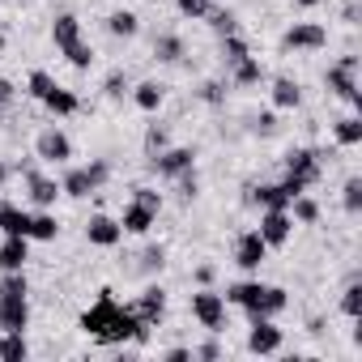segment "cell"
<instances>
[{
  "mask_svg": "<svg viewBox=\"0 0 362 362\" xmlns=\"http://www.w3.org/2000/svg\"><path fill=\"white\" fill-rule=\"evenodd\" d=\"M158 214H162V209H153V205H145V201H136V197H132V205H124L119 230H124V235H149V230H153V222H158Z\"/></svg>",
  "mask_w": 362,
  "mask_h": 362,
  "instance_id": "obj_17",
  "label": "cell"
},
{
  "mask_svg": "<svg viewBox=\"0 0 362 362\" xmlns=\"http://www.w3.org/2000/svg\"><path fill=\"white\" fill-rule=\"evenodd\" d=\"M56 235H60V222H56V214H30V226H26V239H35V243H56Z\"/></svg>",
  "mask_w": 362,
  "mask_h": 362,
  "instance_id": "obj_23",
  "label": "cell"
},
{
  "mask_svg": "<svg viewBox=\"0 0 362 362\" xmlns=\"http://www.w3.org/2000/svg\"><path fill=\"white\" fill-rule=\"evenodd\" d=\"M162 358H166V362H188V358H192V349H188V345H175V349H166Z\"/></svg>",
  "mask_w": 362,
  "mask_h": 362,
  "instance_id": "obj_46",
  "label": "cell"
},
{
  "mask_svg": "<svg viewBox=\"0 0 362 362\" xmlns=\"http://www.w3.org/2000/svg\"><path fill=\"white\" fill-rule=\"evenodd\" d=\"M175 188H179V197H184V201H197V197H201L197 166H192V170H184V175H175Z\"/></svg>",
  "mask_w": 362,
  "mask_h": 362,
  "instance_id": "obj_37",
  "label": "cell"
},
{
  "mask_svg": "<svg viewBox=\"0 0 362 362\" xmlns=\"http://www.w3.org/2000/svg\"><path fill=\"white\" fill-rule=\"evenodd\" d=\"M205 22H209V26H214L218 35H235V30H239V18H235L230 9H218V5H209Z\"/></svg>",
  "mask_w": 362,
  "mask_h": 362,
  "instance_id": "obj_34",
  "label": "cell"
},
{
  "mask_svg": "<svg viewBox=\"0 0 362 362\" xmlns=\"http://www.w3.org/2000/svg\"><path fill=\"white\" fill-rule=\"evenodd\" d=\"M60 192L73 197V201H86V197L98 192V188L90 184V170H86V166H73V170H64V179H60Z\"/></svg>",
  "mask_w": 362,
  "mask_h": 362,
  "instance_id": "obj_22",
  "label": "cell"
},
{
  "mask_svg": "<svg viewBox=\"0 0 362 362\" xmlns=\"http://www.w3.org/2000/svg\"><path fill=\"white\" fill-rule=\"evenodd\" d=\"M324 86H328V94H337L341 103H349L354 111H362V94H358V56H354V52L341 56V60L324 73Z\"/></svg>",
  "mask_w": 362,
  "mask_h": 362,
  "instance_id": "obj_6",
  "label": "cell"
},
{
  "mask_svg": "<svg viewBox=\"0 0 362 362\" xmlns=\"http://www.w3.org/2000/svg\"><path fill=\"white\" fill-rule=\"evenodd\" d=\"M86 170H90V184H94V188H103L107 179H111V162H107V158H94Z\"/></svg>",
  "mask_w": 362,
  "mask_h": 362,
  "instance_id": "obj_42",
  "label": "cell"
},
{
  "mask_svg": "<svg viewBox=\"0 0 362 362\" xmlns=\"http://www.w3.org/2000/svg\"><path fill=\"white\" fill-rule=\"evenodd\" d=\"M107 30H111L115 39H136V30H141V18H136L132 9H115V13L107 18Z\"/></svg>",
  "mask_w": 362,
  "mask_h": 362,
  "instance_id": "obj_28",
  "label": "cell"
},
{
  "mask_svg": "<svg viewBox=\"0 0 362 362\" xmlns=\"http://www.w3.org/2000/svg\"><path fill=\"white\" fill-rule=\"evenodd\" d=\"M26 94L30 98H39L52 115H77L81 111V98L73 94V90H64L52 73H43V69H35L30 77H26Z\"/></svg>",
  "mask_w": 362,
  "mask_h": 362,
  "instance_id": "obj_5",
  "label": "cell"
},
{
  "mask_svg": "<svg viewBox=\"0 0 362 362\" xmlns=\"http://www.w3.org/2000/svg\"><path fill=\"white\" fill-rule=\"evenodd\" d=\"M332 136H337V145H362V115H345V119H337L332 124Z\"/></svg>",
  "mask_w": 362,
  "mask_h": 362,
  "instance_id": "obj_30",
  "label": "cell"
},
{
  "mask_svg": "<svg viewBox=\"0 0 362 362\" xmlns=\"http://www.w3.org/2000/svg\"><path fill=\"white\" fill-rule=\"evenodd\" d=\"M192 358H205V362H218V358H222V345H218V341H201V345L192 349Z\"/></svg>",
  "mask_w": 362,
  "mask_h": 362,
  "instance_id": "obj_44",
  "label": "cell"
},
{
  "mask_svg": "<svg viewBox=\"0 0 362 362\" xmlns=\"http://www.w3.org/2000/svg\"><path fill=\"white\" fill-rule=\"evenodd\" d=\"M26 260H30V239L26 235H5L0 239V273L26 269Z\"/></svg>",
  "mask_w": 362,
  "mask_h": 362,
  "instance_id": "obj_19",
  "label": "cell"
},
{
  "mask_svg": "<svg viewBox=\"0 0 362 362\" xmlns=\"http://www.w3.org/2000/svg\"><path fill=\"white\" fill-rule=\"evenodd\" d=\"M0 358H5V362H26L30 358L26 332H0Z\"/></svg>",
  "mask_w": 362,
  "mask_h": 362,
  "instance_id": "obj_29",
  "label": "cell"
},
{
  "mask_svg": "<svg viewBox=\"0 0 362 362\" xmlns=\"http://www.w3.org/2000/svg\"><path fill=\"white\" fill-rule=\"evenodd\" d=\"M81 332H90L94 341H103V345H124V341H136V345H145L149 341V328H141L136 324V315L124 307V303H115V290H98V298L81 311Z\"/></svg>",
  "mask_w": 362,
  "mask_h": 362,
  "instance_id": "obj_1",
  "label": "cell"
},
{
  "mask_svg": "<svg viewBox=\"0 0 362 362\" xmlns=\"http://www.w3.org/2000/svg\"><path fill=\"white\" fill-rule=\"evenodd\" d=\"M0 52H5V35H0Z\"/></svg>",
  "mask_w": 362,
  "mask_h": 362,
  "instance_id": "obj_50",
  "label": "cell"
},
{
  "mask_svg": "<svg viewBox=\"0 0 362 362\" xmlns=\"http://www.w3.org/2000/svg\"><path fill=\"white\" fill-rule=\"evenodd\" d=\"M192 166H197V149L192 145H166V149L149 153V170L158 179H175V175H184Z\"/></svg>",
  "mask_w": 362,
  "mask_h": 362,
  "instance_id": "obj_7",
  "label": "cell"
},
{
  "mask_svg": "<svg viewBox=\"0 0 362 362\" xmlns=\"http://www.w3.org/2000/svg\"><path fill=\"white\" fill-rule=\"evenodd\" d=\"M286 175L298 179L303 188H315L320 175H324V153H320V149H307V145L290 149V153H286Z\"/></svg>",
  "mask_w": 362,
  "mask_h": 362,
  "instance_id": "obj_9",
  "label": "cell"
},
{
  "mask_svg": "<svg viewBox=\"0 0 362 362\" xmlns=\"http://www.w3.org/2000/svg\"><path fill=\"white\" fill-rule=\"evenodd\" d=\"M103 94H107V98H124V94H128V73H124V69L107 73V81H103Z\"/></svg>",
  "mask_w": 362,
  "mask_h": 362,
  "instance_id": "obj_40",
  "label": "cell"
},
{
  "mask_svg": "<svg viewBox=\"0 0 362 362\" xmlns=\"http://www.w3.org/2000/svg\"><path fill=\"white\" fill-rule=\"evenodd\" d=\"M22 175H26V197H30V205H39V209H52L64 192H60V179H52V175H39L30 162L22 166Z\"/></svg>",
  "mask_w": 362,
  "mask_h": 362,
  "instance_id": "obj_13",
  "label": "cell"
},
{
  "mask_svg": "<svg viewBox=\"0 0 362 362\" xmlns=\"http://www.w3.org/2000/svg\"><path fill=\"white\" fill-rule=\"evenodd\" d=\"M197 98H201V103H209V107H222V103H226V81H201Z\"/></svg>",
  "mask_w": 362,
  "mask_h": 362,
  "instance_id": "obj_38",
  "label": "cell"
},
{
  "mask_svg": "<svg viewBox=\"0 0 362 362\" xmlns=\"http://www.w3.org/2000/svg\"><path fill=\"white\" fill-rule=\"evenodd\" d=\"M222 298L243 307L247 320H277L290 307V294L281 286H264V281H235V286H226Z\"/></svg>",
  "mask_w": 362,
  "mask_h": 362,
  "instance_id": "obj_2",
  "label": "cell"
},
{
  "mask_svg": "<svg viewBox=\"0 0 362 362\" xmlns=\"http://www.w3.org/2000/svg\"><path fill=\"white\" fill-rule=\"evenodd\" d=\"M209 5H214V0H175V9L184 13V18H192V22H201L209 13Z\"/></svg>",
  "mask_w": 362,
  "mask_h": 362,
  "instance_id": "obj_41",
  "label": "cell"
},
{
  "mask_svg": "<svg viewBox=\"0 0 362 362\" xmlns=\"http://www.w3.org/2000/svg\"><path fill=\"white\" fill-rule=\"evenodd\" d=\"M214 277H218L214 264H197V286H214Z\"/></svg>",
  "mask_w": 362,
  "mask_h": 362,
  "instance_id": "obj_45",
  "label": "cell"
},
{
  "mask_svg": "<svg viewBox=\"0 0 362 362\" xmlns=\"http://www.w3.org/2000/svg\"><path fill=\"white\" fill-rule=\"evenodd\" d=\"M5 179H9V166H5V162H0V184H5Z\"/></svg>",
  "mask_w": 362,
  "mask_h": 362,
  "instance_id": "obj_49",
  "label": "cell"
},
{
  "mask_svg": "<svg viewBox=\"0 0 362 362\" xmlns=\"http://www.w3.org/2000/svg\"><path fill=\"white\" fill-rule=\"evenodd\" d=\"M269 98H273L277 111H294V107H303V86L294 77H277L273 90H269Z\"/></svg>",
  "mask_w": 362,
  "mask_h": 362,
  "instance_id": "obj_21",
  "label": "cell"
},
{
  "mask_svg": "<svg viewBox=\"0 0 362 362\" xmlns=\"http://www.w3.org/2000/svg\"><path fill=\"white\" fill-rule=\"evenodd\" d=\"M341 311H345L349 320H358V315H362V281H358V277L341 290Z\"/></svg>",
  "mask_w": 362,
  "mask_h": 362,
  "instance_id": "obj_35",
  "label": "cell"
},
{
  "mask_svg": "<svg viewBox=\"0 0 362 362\" xmlns=\"http://www.w3.org/2000/svg\"><path fill=\"white\" fill-rule=\"evenodd\" d=\"M52 43H56V52H60L73 69H90V64H94V47L86 43L81 22H77L73 13H56V22H52Z\"/></svg>",
  "mask_w": 362,
  "mask_h": 362,
  "instance_id": "obj_4",
  "label": "cell"
},
{
  "mask_svg": "<svg viewBox=\"0 0 362 362\" xmlns=\"http://www.w3.org/2000/svg\"><path fill=\"white\" fill-rule=\"evenodd\" d=\"M136 269L145 273V277H153V273H162L166 269V247H158V243H149L141 256H136Z\"/></svg>",
  "mask_w": 362,
  "mask_h": 362,
  "instance_id": "obj_33",
  "label": "cell"
},
{
  "mask_svg": "<svg viewBox=\"0 0 362 362\" xmlns=\"http://www.w3.org/2000/svg\"><path fill=\"white\" fill-rule=\"evenodd\" d=\"M243 201L256 205V209H290V192L281 184H252Z\"/></svg>",
  "mask_w": 362,
  "mask_h": 362,
  "instance_id": "obj_20",
  "label": "cell"
},
{
  "mask_svg": "<svg viewBox=\"0 0 362 362\" xmlns=\"http://www.w3.org/2000/svg\"><path fill=\"white\" fill-rule=\"evenodd\" d=\"M26 226H30V214L0 197V235H26Z\"/></svg>",
  "mask_w": 362,
  "mask_h": 362,
  "instance_id": "obj_24",
  "label": "cell"
},
{
  "mask_svg": "<svg viewBox=\"0 0 362 362\" xmlns=\"http://www.w3.org/2000/svg\"><path fill=\"white\" fill-rule=\"evenodd\" d=\"M281 47L286 52H324L328 47V30L320 22H294L286 35H281Z\"/></svg>",
  "mask_w": 362,
  "mask_h": 362,
  "instance_id": "obj_11",
  "label": "cell"
},
{
  "mask_svg": "<svg viewBox=\"0 0 362 362\" xmlns=\"http://www.w3.org/2000/svg\"><path fill=\"white\" fill-rule=\"evenodd\" d=\"M128 311L136 315L141 328H158L162 315H166V290H162V286H145V290L128 303Z\"/></svg>",
  "mask_w": 362,
  "mask_h": 362,
  "instance_id": "obj_10",
  "label": "cell"
},
{
  "mask_svg": "<svg viewBox=\"0 0 362 362\" xmlns=\"http://www.w3.org/2000/svg\"><path fill=\"white\" fill-rule=\"evenodd\" d=\"M30 328V281L26 269L0 273V332H26Z\"/></svg>",
  "mask_w": 362,
  "mask_h": 362,
  "instance_id": "obj_3",
  "label": "cell"
},
{
  "mask_svg": "<svg viewBox=\"0 0 362 362\" xmlns=\"http://www.w3.org/2000/svg\"><path fill=\"white\" fill-rule=\"evenodd\" d=\"M243 56H252L247 39H239V30H235V35H222V64H226V69H235Z\"/></svg>",
  "mask_w": 362,
  "mask_h": 362,
  "instance_id": "obj_32",
  "label": "cell"
},
{
  "mask_svg": "<svg viewBox=\"0 0 362 362\" xmlns=\"http://www.w3.org/2000/svg\"><path fill=\"white\" fill-rule=\"evenodd\" d=\"M184 56H188V47H184V39H179V35H158V39H153V60L179 64Z\"/></svg>",
  "mask_w": 362,
  "mask_h": 362,
  "instance_id": "obj_26",
  "label": "cell"
},
{
  "mask_svg": "<svg viewBox=\"0 0 362 362\" xmlns=\"http://www.w3.org/2000/svg\"><path fill=\"white\" fill-rule=\"evenodd\" d=\"M260 77H264V64H260L256 56H243L235 69H226V81H230V86H256Z\"/></svg>",
  "mask_w": 362,
  "mask_h": 362,
  "instance_id": "obj_25",
  "label": "cell"
},
{
  "mask_svg": "<svg viewBox=\"0 0 362 362\" xmlns=\"http://www.w3.org/2000/svg\"><path fill=\"white\" fill-rule=\"evenodd\" d=\"M18 98V90H13V81H5V77H0V107H9Z\"/></svg>",
  "mask_w": 362,
  "mask_h": 362,
  "instance_id": "obj_47",
  "label": "cell"
},
{
  "mask_svg": "<svg viewBox=\"0 0 362 362\" xmlns=\"http://www.w3.org/2000/svg\"><path fill=\"white\" fill-rule=\"evenodd\" d=\"M132 103H136L141 111H149V115H153V111L166 103V86H158V81H141V86L132 90Z\"/></svg>",
  "mask_w": 362,
  "mask_h": 362,
  "instance_id": "obj_27",
  "label": "cell"
},
{
  "mask_svg": "<svg viewBox=\"0 0 362 362\" xmlns=\"http://www.w3.org/2000/svg\"><path fill=\"white\" fill-rule=\"evenodd\" d=\"M269 260V243L260 239V230H243L235 239V264L243 273H260V264Z\"/></svg>",
  "mask_w": 362,
  "mask_h": 362,
  "instance_id": "obj_15",
  "label": "cell"
},
{
  "mask_svg": "<svg viewBox=\"0 0 362 362\" xmlns=\"http://www.w3.org/2000/svg\"><path fill=\"white\" fill-rule=\"evenodd\" d=\"M35 158H39V162H52V166H64V162L73 158V141H69V132H60L56 124L43 128V132L35 136Z\"/></svg>",
  "mask_w": 362,
  "mask_h": 362,
  "instance_id": "obj_12",
  "label": "cell"
},
{
  "mask_svg": "<svg viewBox=\"0 0 362 362\" xmlns=\"http://www.w3.org/2000/svg\"><path fill=\"white\" fill-rule=\"evenodd\" d=\"M294 5H298V9H315V5H320V0H294Z\"/></svg>",
  "mask_w": 362,
  "mask_h": 362,
  "instance_id": "obj_48",
  "label": "cell"
},
{
  "mask_svg": "<svg viewBox=\"0 0 362 362\" xmlns=\"http://www.w3.org/2000/svg\"><path fill=\"white\" fill-rule=\"evenodd\" d=\"M252 128H256L260 136H273V132H277V115H273V111H260V115L252 119Z\"/></svg>",
  "mask_w": 362,
  "mask_h": 362,
  "instance_id": "obj_43",
  "label": "cell"
},
{
  "mask_svg": "<svg viewBox=\"0 0 362 362\" xmlns=\"http://www.w3.org/2000/svg\"><path fill=\"white\" fill-rule=\"evenodd\" d=\"M192 315H197L201 328L222 332V328H226V298H222L214 286H201V290L192 294Z\"/></svg>",
  "mask_w": 362,
  "mask_h": 362,
  "instance_id": "obj_8",
  "label": "cell"
},
{
  "mask_svg": "<svg viewBox=\"0 0 362 362\" xmlns=\"http://www.w3.org/2000/svg\"><path fill=\"white\" fill-rule=\"evenodd\" d=\"M341 205H345V214H362V179H358V175H349V179H345V188H341Z\"/></svg>",
  "mask_w": 362,
  "mask_h": 362,
  "instance_id": "obj_36",
  "label": "cell"
},
{
  "mask_svg": "<svg viewBox=\"0 0 362 362\" xmlns=\"http://www.w3.org/2000/svg\"><path fill=\"white\" fill-rule=\"evenodd\" d=\"M86 239H90L94 247H115V243L124 239V230H119V218H107V214H94V218L86 222Z\"/></svg>",
  "mask_w": 362,
  "mask_h": 362,
  "instance_id": "obj_18",
  "label": "cell"
},
{
  "mask_svg": "<svg viewBox=\"0 0 362 362\" xmlns=\"http://www.w3.org/2000/svg\"><path fill=\"white\" fill-rule=\"evenodd\" d=\"M290 218L303 222V226H315V222H320V201L307 197V192H298V197L290 201Z\"/></svg>",
  "mask_w": 362,
  "mask_h": 362,
  "instance_id": "obj_31",
  "label": "cell"
},
{
  "mask_svg": "<svg viewBox=\"0 0 362 362\" xmlns=\"http://www.w3.org/2000/svg\"><path fill=\"white\" fill-rule=\"evenodd\" d=\"M281 341H286V332L273 320H252V328H247V354H281Z\"/></svg>",
  "mask_w": 362,
  "mask_h": 362,
  "instance_id": "obj_16",
  "label": "cell"
},
{
  "mask_svg": "<svg viewBox=\"0 0 362 362\" xmlns=\"http://www.w3.org/2000/svg\"><path fill=\"white\" fill-rule=\"evenodd\" d=\"M166 145H170L166 124H149V128H145V153H158V149H166Z\"/></svg>",
  "mask_w": 362,
  "mask_h": 362,
  "instance_id": "obj_39",
  "label": "cell"
},
{
  "mask_svg": "<svg viewBox=\"0 0 362 362\" xmlns=\"http://www.w3.org/2000/svg\"><path fill=\"white\" fill-rule=\"evenodd\" d=\"M260 239L269 243V247H286L290 243V235H294V218H290V209H260Z\"/></svg>",
  "mask_w": 362,
  "mask_h": 362,
  "instance_id": "obj_14",
  "label": "cell"
}]
</instances>
